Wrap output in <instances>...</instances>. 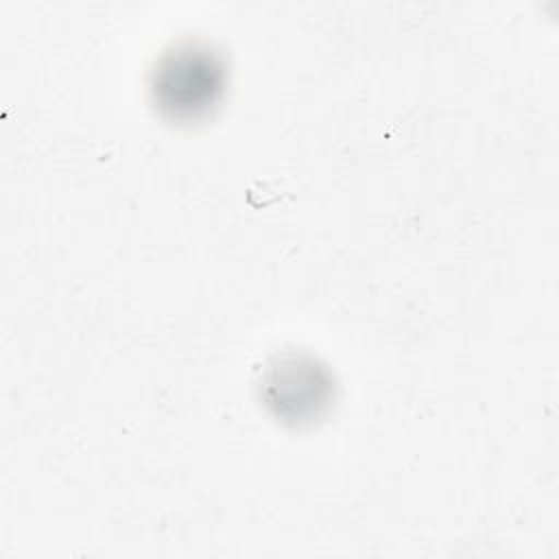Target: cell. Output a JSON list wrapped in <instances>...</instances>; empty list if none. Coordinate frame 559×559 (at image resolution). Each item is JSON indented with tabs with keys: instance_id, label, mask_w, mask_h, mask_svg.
I'll return each mask as SVG.
<instances>
[{
	"instance_id": "obj_1",
	"label": "cell",
	"mask_w": 559,
	"mask_h": 559,
	"mask_svg": "<svg viewBox=\"0 0 559 559\" xmlns=\"http://www.w3.org/2000/svg\"><path fill=\"white\" fill-rule=\"evenodd\" d=\"M223 66L207 50L168 55L155 72L153 94L175 118H194L212 107L223 87Z\"/></svg>"
},
{
	"instance_id": "obj_2",
	"label": "cell",
	"mask_w": 559,
	"mask_h": 559,
	"mask_svg": "<svg viewBox=\"0 0 559 559\" xmlns=\"http://www.w3.org/2000/svg\"><path fill=\"white\" fill-rule=\"evenodd\" d=\"M266 402L277 406V413L290 411L288 417L295 419V404H299V419L317 415V408L330 395V380L321 367L312 360L286 358L269 367V378L264 382Z\"/></svg>"
}]
</instances>
